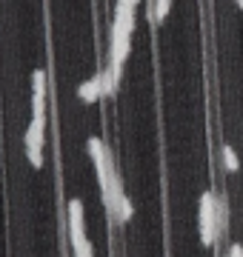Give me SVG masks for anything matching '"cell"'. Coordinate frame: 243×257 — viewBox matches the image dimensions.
Here are the masks:
<instances>
[{"mask_svg": "<svg viewBox=\"0 0 243 257\" xmlns=\"http://www.w3.org/2000/svg\"><path fill=\"white\" fill-rule=\"evenodd\" d=\"M43 143H46V72H32V120L23 132V152L29 163L43 166Z\"/></svg>", "mask_w": 243, "mask_h": 257, "instance_id": "cell-1", "label": "cell"}, {"mask_svg": "<svg viewBox=\"0 0 243 257\" xmlns=\"http://www.w3.org/2000/svg\"><path fill=\"white\" fill-rule=\"evenodd\" d=\"M132 32H135V6L117 3V9H114V23H112V37H109V69H112L117 77H120L123 63H126V57H129Z\"/></svg>", "mask_w": 243, "mask_h": 257, "instance_id": "cell-2", "label": "cell"}, {"mask_svg": "<svg viewBox=\"0 0 243 257\" xmlns=\"http://www.w3.org/2000/svg\"><path fill=\"white\" fill-rule=\"evenodd\" d=\"M197 229H200L203 246H215V240L220 237V231H217V194L212 189L203 192L197 200Z\"/></svg>", "mask_w": 243, "mask_h": 257, "instance_id": "cell-3", "label": "cell"}, {"mask_svg": "<svg viewBox=\"0 0 243 257\" xmlns=\"http://www.w3.org/2000/svg\"><path fill=\"white\" fill-rule=\"evenodd\" d=\"M117 80H120V77H117V74L109 69V66H106L103 72H97L94 77H89V80H86L80 89H77V97H80L83 103L100 100V97H106V94H112L114 89H117Z\"/></svg>", "mask_w": 243, "mask_h": 257, "instance_id": "cell-4", "label": "cell"}, {"mask_svg": "<svg viewBox=\"0 0 243 257\" xmlns=\"http://www.w3.org/2000/svg\"><path fill=\"white\" fill-rule=\"evenodd\" d=\"M69 240L72 246H80L86 243V223H83V200L80 197H72L69 200Z\"/></svg>", "mask_w": 243, "mask_h": 257, "instance_id": "cell-5", "label": "cell"}, {"mask_svg": "<svg viewBox=\"0 0 243 257\" xmlns=\"http://www.w3.org/2000/svg\"><path fill=\"white\" fill-rule=\"evenodd\" d=\"M226 229H229V203L223 194H217V231L223 234Z\"/></svg>", "mask_w": 243, "mask_h": 257, "instance_id": "cell-6", "label": "cell"}, {"mask_svg": "<svg viewBox=\"0 0 243 257\" xmlns=\"http://www.w3.org/2000/svg\"><path fill=\"white\" fill-rule=\"evenodd\" d=\"M220 157H223V169H226V172H237V169H240L237 152H234L232 146H223V149H220Z\"/></svg>", "mask_w": 243, "mask_h": 257, "instance_id": "cell-7", "label": "cell"}, {"mask_svg": "<svg viewBox=\"0 0 243 257\" xmlns=\"http://www.w3.org/2000/svg\"><path fill=\"white\" fill-rule=\"evenodd\" d=\"M169 9H172V0H155V9H152V15H155V20H163L169 15Z\"/></svg>", "mask_w": 243, "mask_h": 257, "instance_id": "cell-8", "label": "cell"}, {"mask_svg": "<svg viewBox=\"0 0 243 257\" xmlns=\"http://www.w3.org/2000/svg\"><path fill=\"white\" fill-rule=\"evenodd\" d=\"M72 251H75V257H94L92 240H86V243H80V246H72Z\"/></svg>", "mask_w": 243, "mask_h": 257, "instance_id": "cell-9", "label": "cell"}, {"mask_svg": "<svg viewBox=\"0 0 243 257\" xmlns=\"http://www.w3.org/2000/svg\"><path fill=\"white\" fill-rule=\"evenodd\" d=\"M129 217H132V200H129V197H123L120 211H117V223H126Z\"/></svg>", "mask_w": 243, "mask_h": 257, "instance_id": "cell-10", "label": "cell"}, {"mask_svg": "<svg viewBox=\"0 0 243 257\" xmlns=\"http://www.w3.org/2000/svg\"><path fill=\"white\" fill-rule=\"evenodd\" d=\"M226 257H243V246H240V243H232L229 251H226Z\"/></svg>", "mask_w": 243, "mask_h": 257, "instance_id": "cell-11", "label": "cell"}, {"mask_svg": "<svg viewBox=\"0 0 243 257\" xmlns=\"http://www.w3.org/2000/svg\"><path fill=\"white\" fill-rule=\"evenodd\" d=\"M117 3H126V6H138L141 0H117Z\"/></svg>", "mask_w": 243, "mask_h": 257, "instance_id": "cell-12", "label": "cell"}, {"mask_svg": "<svg viewBox=\"0 0 243 257\" xmlns=\"http://www.w3.org/2000/svg\"><path fill=\"white\" fill-rule=\"evenodd\" d=\"M237 6H240V9H243V0H237Z\"/></svg>", "mask_w": 243, "mask_h": 257, "instance_id": "cell-13", "label": "cell"}]
</instances>
